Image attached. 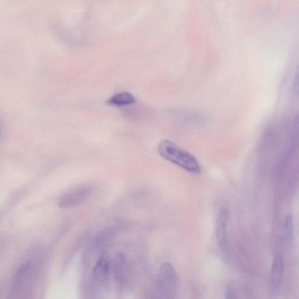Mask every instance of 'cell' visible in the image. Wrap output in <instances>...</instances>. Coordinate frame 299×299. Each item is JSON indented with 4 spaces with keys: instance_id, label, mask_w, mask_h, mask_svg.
Returning a JSON list of instances; mask_svg holds the SVG:
<instances>
[{
    "instance_id": "cell-8",
    "label": "cell",
    "mask_w": 299,
    "mask_h": 299,
    "mask_svg": "<svg viewBox=\"0 0 299 299\" xmlns=\"http://www.w3.org/2000/svg\"><path fill=\"white\" fill-rule=\"evenodd\" d=\"M290 216L286 218L284 223V234L287 239H290L293 235V223Z\"/></svg>"
},
{
    "instance_id": "cell-10",
    "label": "cell",
    "mask_w": 299,
    "mask_h": 299,
    "mask_svg": "<svg viewBox=\"0 0 299 299\" xmlns=\"http://www.w3.org/2000/svg\"><path fill=\"white\" fill-rule=\"evenodd\" d=\"M2 130H1V129H0V138H2Z\"/></svg>"
},
{
    "instance_id": "cell-1",
    "label": "cell",
    "mask_w": 299,
    "mask_h": 299,
    "mask_svg": "<svg viewBox=\"0 0 299 299\" xmlns=\"http://www.w3.org/2000/svg\"><path fill=\"white\" fill-rule=\"evenodd\" d=\"M157 151L160 157L165 160L192 174H200L201 168L196 158L188 151L182 149L170 140H162L158 144Z\"/></svg>"
},
{
    "instance_id": "cell-2",
    "label": "cell",
    "mask_w": 299,
    "mask_h": 299,
    "mask_svg": "<svg viewBox=\"0 0 299 299\" xmlns=\"http://www.w3.org/2000/svg\"><path fill=\"white\" fill-rule=\"evenodd\" d=\"M91 186L82 185L68 190L61 195L57 202L61 208L74 207L84 202L91 192Z\"/></svg>"
},
{
    "instance_id": "cell-9",
    "label": "cell",
    "mask_w": 299,
    "mask_h": 299,
    "mask_svg": "<svg viewBox=\"0 0 299 299\" xmlns=\"http://www.w3.org/2000/svg\"><path fill=\"white\" fill-rule=\"evenodd\" d=\"M225 299H237V298L233 290H229L226 293Z\"/></svg>"
},
{
    "instance_id": "cell-6",
    "label": "cell",
    "mask_w": 299,
    "mask_h": 299,
    "mask_svg": "<svg viewBox=\"0 0 299 299\" xmlns=\"http://www.w3.org/2000/svg\"><path fill=\"white\" fill-rule=\"evenodd\" d=\"M135 102V97L131 93L121 92L117 93L108 100L107 103L110 105L115 106H124L130 105Z\"/></svg>"
},
{
    "instance_id": "cell-4",
    "label": "cell",
    "mask_w": 299,
    "mask_h": 299,
    "mask_svg": "<svg viewBox=\"0 0 299 299\" xmlns=\"http://www.w3.org/2000/svg\"><path fill=\"white\" fill-rule=\"evenodd\" d=\"M228 214L225 210L219 212L216 225V237L219 249L223 253H228L229 244L228 239Z\"/></svg>"
},
{
    "instance_id": "cell-5",
    "label": "cell",
    "mask_w": 299,
    "mask_h": 299,
    "mask_svg": "<svg viewBox=\"0 0 299 299\" xmlns=\"http://www.w3.org/2000/svg\"><path fill=\"white\" fill-rule=\"evenodd\" d=\"M176 273L174 267L168 263L162 264L157 279L159 289L164 291L172 290L176 285Z\"/></svg>"
},
{
    "instance_id": "cell-7",
    "label": "cell",
    "mask_w": 299,
    "mask_h": 299,
    "mask_svg": "<svg viewBox=\"0 0 299 299\" xmlns=\"http://www.w3.org/2000/svg\"><path fill=\"white\" fill-rule=\"evenodd\" d=\"M109 270V262L106 257H102L97 261L93 273L95 278L99 281L106 279Z\"/></svg>"
},
{
    "instance_id": "cell-3",
    "label": "cell",
    "mask_w": 299,
    "mask_h": 299,
    "mask_svg": "<svg viewBox=\"0 0 299 299\" xmlns=\"http://www.w3.org/2000/svg\"><path fill=\"white\" fill-rule=\"evenodd\" d=\"M284 264L282 257L276 254L273 257L269 279V294L272 298L278 296L282 284Z\"/></svg>"
}]
</instances>
